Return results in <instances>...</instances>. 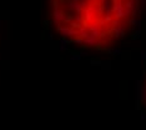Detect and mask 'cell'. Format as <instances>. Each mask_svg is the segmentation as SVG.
<instances>
[{"mask_svg": "<svg viewBox=\"0 0 146 130\" xmlns=\"http://www.w3.org/2000/svg\"><path fill=\"white\" fill-rule=\"evenodd\" d=\"M146 0H47L52 33L81 50L107 51L130 38Z\"/></svg>", "mask_w": 146, "mask_h": 130, "instance_id": "6da1fadb", "label": "cell"}, {"mask_svg": "<svg viewBox=\"0 0 146 130\" xmlns=\"http://www.w3.org/2000/svg\"><path fill=\"white\" fill-rule=\"evenodd\" d=\"M142 88H144V93H142V98H144V101L146 104V68H145V74H144V83H142Z\"/></svg>", "mask_w": 146, "mask_h": 130, "instance_id": "7a4b0ae2", "label": "cell"}]
</instances>
